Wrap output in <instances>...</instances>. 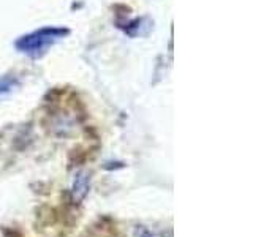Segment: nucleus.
Listing matches in <instances>:
<instances>
[{
    "instance_id": "nucleus-4",
    "label": "nucleus",
    "mask_w": 253,
    "mask_h": 237,
    "mask_svg": "<svg viewBox=\"0 0 253 237\" xmlns=\"http://www.w3.org/2000/svg\"><path fill=\"white\" fill-rule=\"evenodd\" d=\"M134 236H136V237H154L152 233H150L146 226H138V228H136V233H134Z\"/></svg>"
},
{
    "instance_id": "nucleus-2",
    "label": "nucleus",
    "mask_w": 253,
    "mask_h": 237,
    "mask_svg": "<svg viewBox=\"0 0 253 237\" xmlns=\"http://www.w3.org/2000/svg\"><path fill=\"white\" fill-rule=\"evenodd\" d=\"M89 190H90V174L85 171H79L75 177L73 187H71L70 201L75 205H79L85 199V196L89 195Z\"/></svg>"
},
{
    "instance_id": "nucleus-3",
    "label": "nucleus",
    "mask_w": 253,
    "mask_h": 237,
    "mask_svg": "<svg viewBox=\"0 0 253 237\" xmlns=\"http://www.w3.org/2000/svg\"><path fill=\"white\" fill-rule=\"evenodd\" d=\"M19 85L18 79L13 76H0V95L11 92L13 89Z\"/></svg>"
},
{
    "instance_id": "nucleus-1",
    "label": "nucleus",
    "mask_w": 253,
    "mask_h": 237,
    "mask_svg": "<svg viewBox=\"0 0 253 237\" xmlns=\"http://www.w3.org/2000/svg\"><path fill=\"white\" fill-rule=\"evenodd\" d=\"M68 34L70 30L65 27H43L21 37L16 41V49L30 55V57H42L52 44H55Z\"/></svg>"
},
{
    "instance_id": "nucleus-5",
    "label": "nucleus",
    "mask_w": 253,
    "mask_h": 237,
    "mask_svg": "<svg viewBox=\"0 0 253 237\" xmlns=\"http://www.w3.org/2000/svg\"><path fill=\"white\" fill-rule=\"evenodd\" d=\"M163 237H172V231H171V229H168V233L163 234Z\"/></svg>"
}]
</instances>
